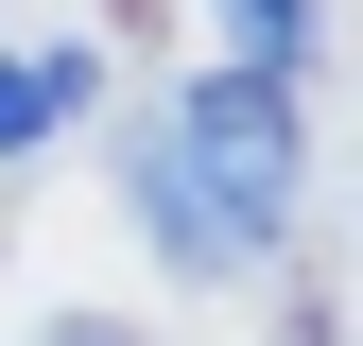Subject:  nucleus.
<instances>
[{
  "mask_svg": "<svg viewBox=\"0 0 363 346\" xmlns=\"http://www.w3.org/2000/svg\"><path fill=\"white\" fill-rule=\"evenodd\" d=\"M139 225H156V260H191V277H242V260L294 225V86L277 69H208L191 104H173V139L139 156Z\"/></svg>",
  "mask_w": 363,
  "mask_h": 346,
  "instance_id": "f257e3e1",
  "label": "nucleus"
},
{
  "mask_svg": "<svg viewBox=\"0 0 363 346\" xmlns=\"http://www.w3.org/2000/svg\"><path fill=\"white\" fill-rule=\"evenodd\" d=\"M86 86H104V52H18V69H0V156H18V139H52Z\"/></svg>",
  "mask_w": 363,
  "mask_h": 346,
  "instance_id": "f03ea898",
  "label": "nucleus"
},
{
  "mask_svg": "<svg viewBox=\"0 0 363 346\" xmlns=\"http://www.w3.org/2000/svg\"><path fill=\"white\" fill-rule=\"evenodd\" d=\"M225 35H242V69H294L311 52V0H225Z\"/></svg>",
  "mask_w": 363,
  "mask_h": 346,
  "instance_id": "7ed1b4c3",
  "label": "nucleus"
}]
</instances>
